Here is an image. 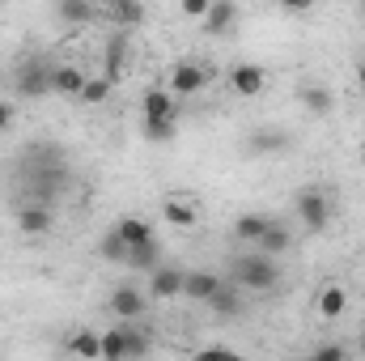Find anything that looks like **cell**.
I'll return each mask as SVG.
<instances>
[{
    "label": "cell",
    "mask_w": 365,
    "mask_h": 361,
    "mask_svg": "<svg viewBox=\"0 0 365 361\" xmlns=\"http://www.w3.org/2000/svg\"><path fill=\"white\" fill-rule=\"evenodd\" d=\"M158 255H162V247H158V238H149V243H140V247H128V268H140V272H153L158 268Z\"/></svg>",
    "instance_id": "44dd1931"
},
{
    "label": "cell",
    "mask_w": 365,
    "mask_h": 361,
    "mask_svg": "<svg viewBox=\"0 0 365 361\" xmlns=\"http://www.w3.org/2000/svg\"><path fill=\"white\" fill-rule=\"evenodd\" d=\"M344 357H349L344 345H319V349H314V361H344Z\"/></svg>",
    "instance_id": "4dcf8cb0"
},
{
    "label": "cell",
    "mask_w": 365,
    "mask_h": 361,
    "mask_svg": "<svg viewBox=\"0 0 365 361\" xmlns=\"http://www.w3.org/2000/svg\"><path fill=\"white\" fill-rule=\"evenodd\" d=\"M68 353H73V357H102V336H93V332H77V336L68 340Z\"/></svg>",
    "instance_id": "83f0119b"
},
{
    "label": "cell",
    "mask_w": 365,
    "mask_h": 361,
    "mask_svg": "<svg viewBox=\"0 0 365 361\" xmlns=\"http://www.w3.org/2000/svg\"><path fill=\"white\" fill-rule=\"evenodd\" d=\"M175 119H179V115H166V119H145V141H158V145H162V141H170V136H175Z\"/></svg>",
    "instance_id": "f1b7e54d"
},
{
    "label": "cell",
    "mask_w": 365,
    "mask_h": 361,
    "mask_svg": "<svg viewBox=\"0 0 365 361\" xmlns=\"http://www.w3.org/2000/svg\"><path fill=\"white\" fill-rule=\"evenodd\" d=\"M145 310H149V298H145V289H136V285H119V289L110 293V315H115V319H128V323H136Z\"/></svg>",
    "instance_id": "5b68a950"
},
{
    "label": "cell",
    "mask_w": 365,
    "mask_h": 361,
    "mask_svg": "<svg viewBox=\"0 0 365 361\" xmlns=\"http://www.w3.org/2000/svg\"><path fill=\"white\" fill-rule=\"evenodd\" d=\"M51 225H56V217H51V208L47 204H26V208H17V230L21 234H30V238H38V234H51Z\"/></svg>",
    "instance_id": "52a82bcc"
},
{
    "label": "cell",
    "mask_w": 365,
    "mask_h": 361,
    "mask_svg": "<svg viewBox=\"0 0 365 361\" xmlns=\"http://www.w3.org/2000/svg\"><path fill=\"white\" fill-rule=\"evenodd\" d=\"M297 102H302L310 115H331L336 93L327 90V86H302V90H297Z\"/></svg>",
    "instance_id": "9a60e30c"
},
{
    "label": "cell",
    "mask_w": 365,
    "mask_h": 361,
    "mask_svg": "<svg viewBox=\"0 0 365 361\" xmlns=\"http://www.w3.org/2000/svg\"><path fill=\"white\" fill-rule=\"evenodd\" d=\"M280 4H284V9H293V13H306V9H314L319 0H280Z\"/></svg>",
    "instance_id": "836d02e7"
},
{
    "label": "cell",
    "mask_w": 365,
    "mask_h": 361,
    "mask_svg": "<svg viewBox=\"0 0 365 361\" xmlns=\"http://www.w3.org/2000/svg\"><path fill=\"white\" fill-rule=\"evenodd\" d=\"M115 230L123 234V243H128V247H140V243H149V238H153V225H149L145 217H123Z\"/></svg>",
    "instance_id": "7402d4cb"
},
{
    "label": "cell",
    "mask_w": 365,
    "mask_h": 361,
    "mask_svg": "<svg viewBox=\"0 0 365 361\" xmlns=\"http://www.w3.org/2000/svg\"><path fill=\"white\" fill-rule=\"evenodd\" d=\"M81 86H86V73H81V68H68V64L51 68V93H60V98H81Z\"/></svg>",
    "instance_id": "5bb4252c"
},
{
    "label": "cell",
    "mask_w": 365,
    "mask_h": 361,
    "mask_svg": "<svg viewBox=\"0 0 365 361\" xmlns=\"http://www.w3.org/2000/svg\"><path fill=\"white\" fill-rule=\"evenodd\" d=\"M102 64H106V77L119 81V73H123V64H128V43H123V39H110L106 51H102Z\"/></svg>",
    "instance_id": "cb8c5ba5"
},
{
    "label": "cell",
    "mask_w": 365,
    "mask_h": 361,
    "mask_svg": "<svg viewBox=\"0 0 365 361\" xmlns=\"http://www.w3.org/2000/svg\"><path fill=\"white\" fill-rule=\"evenodd\" d=\"M140 115H145V119H166V115H179L170 86H166V90H149V93H145V98H140Z\"/></svg>",
    "instance_id": "8fae6325"
},
{
    "label": "cell",
    "mask_w": 365,
    "mask_h": 361,
    "mask_svg": "<svg viewBox=\"0 0 365 361\" xmlns=\"http://www.w3.org/2000/svg\"><path fill=\"white\" fill-rule=\"evenodd\" d=\"M128 332V357H145L149 353V332L145 327H123Z\"/></svg>",
    "instance_id": "f546056e"
},
{
    "label": "cell",
    "mask_w": 365,
    "mask_h": 361,
    "mask_svg": "<svg viewBox=\"0 0 365 361\" xmlns=\"http://www.w3.org/2000/svg\"><path fill=\"white\" fill-rule=\"evenodd\" d=\"M179 293H182V268L158 264V268L149 272V298H158V302H170V298H179Z\"/></svg>",
    "instance_id": "8992f818"
},
{
    "label": "cell",
    "mask_w": 365,
    "mask_h": 361,
    "mask_svg": "<svg viewBox=\"0 0 365 361\" xmlns=\"http://www.w3.org/2000/svg\"><path fill=\"white\" fill-rule=\"evenodd\" d=\"M56 17L64 26H90L93 21V0H56Z\"/></svg>",
    "instance_id": "2e32d148"
},
{
    "label": "cell",
    "mask_w": 365,
    "mask_h": 361,
    "mask_svg": "<svg viewBox=\"0 0 365 361\" xmlns=\"http://www.w3.org/2000/svg\"><path fill=\"white\" fill-rule=\"evenodd\" d=\"M51 68L56 64H47L43 56H26L21 64H17V73H13V90L17 98H43V93H51Z\"/></svg>",
    "instance_id": "7a4b0ae2"
},
{
    "label": "cell",
    "mask_w": 365,
    "mask_h": 361,
    "mask_svg": "<svg viewBox=\"0 0 365 361\" xmlns=\"http://www.w3.org/2000/svg\"><path fill=\"white\" fill-rule=\"evenodd\" d=\"M357 353H361V357H365V332H361V340H357Z\"/></svg>",
    "instance_id": "e575fe53"
},
{
    "label": "cell",
    "mask_w": 365,
    "mask_h": 361,
    "mask_svg": "<svg viewBox=\"0 0 365 361\" xmlns=\"http://www.w3.org/2000/svg\"><path fill=\"white\" fill-rule=\"evenodd\" d=\"M280 149H289V132H280V128H264V132L251 136V153L255 158H272Z\"/></svg>",
    "instance_id": "ac0fdd59"
},
{
    "label": "cell",
    "mask_w": 365,
    "mask_h": 361,
    "mask_svg": "<svg viewBox=\"0 0 365 361\" xmlns=\"http://www.w3.org/2000/svg\"><path fill=\"white\" fill-rule=\"evenodd\" d=\"M162 217H166L170 225H179V230H191V225H195V208H191L187 200H179V195H170V200L162 204Z\"/></svg>",
    "instance_id": "603a6c76"
},
{
    "label": "cell",
    "mask_w": 365,
    "mask_h": 361,
    "mask_svg": "<svg viewBox=\"0 0 365 361\" xmlns=\"http://www.w3.org/2000/svg\"><path fill=\"white\" fill-rule=\"evenodd\" d=\"M297 217H302V225H306L310 234L327 230V221H331V204H327V195H323L319 187H302V191H297Z\"/></svg>",
    "instance_id": "3957f363"
},
{
    "label": "cell",
    "mask_w": 365,
    "mask_h": 361,
    "mask_svg": "<svg viewBox=\"0 0 365 361\" xmlns=\"http://www.w3.org/2000/svg\"><path fill=\"white\" fill-rule=\"evenodd\" d=\"M361 81H365V60H361Z\"/></svg>",
    "instance_id": "8d00e7d4"
},
{
    "label": "cell",
    "mask_w": 365,
    "mask_h": 361,
    "mask_svg": "<svg viewBox=\"0 0 365 361\" xmlns=\"http://www.w3.org/2000/svg\"><path fill=\"white\" fill-rule=\"evenodd\" d=\"M217 272H182V298H191V302H208L212 298V289H217Z\"/></svg>",
    "instance_id": "7c38bea8"
},
{
    "label": "cell",
    "mask_w": 365,
    "mask_h": 361,
    "mask_svg": "<svg viewBox=\"0 0 365 361\" xmlns=\"http://www.w3.org/2000/svg\"><path fill=\"white\" fill-rule=\"evenodd\" d=\"M110 90H115V81L102 73V77H86V86H81V102L86 106H102L106 98H110Z\"/></svg>",
    "instance_id": "d4e9b609"
},
{
    "label": "cell",
    "mask_w": 365,
    "mask_h": 361,
    "mask_svg": "<svg viewBox=\"0 0 365 361\" xmlns=\"http://www.w3.org/2000/svg\"><path fill=\"white\" fill-rule=\"evenodd\" d=\"M255 247H259V251H264V255H284V251H289V247H293V234H289V230H284V225H280V221H272V225H268V230H264V238H259V243H255Z\"/></svg>",
    "instance_id": "ffe728a7"
},
{
    "label": "cell",
    "mask_w": 365,
    "mask_h": 361,
    "mask_svg": "<svg viewBox=\"0 0 365 361\" xmlns=\"http://www.w3.org/2000/svg\"><path fill=\"white\" fill-rule=\"evenodd\" d=\"M208 4H212V0H182V17H195V21H204Z\"/></svg>",
    "instance_id": "1f68e13d"
},
{
    "label": "cell",
    "mask_w": 365,
    "mask_h": 361,
    "mask_svg": "<svg viewBox=\"0 0 365 361\" xmlns=\"http://www.w3.org/2000/svg\"><path fill=\"white\" fill-rule=\"evenodd\" d=\"M314 306H319L323 319H340V315L349 310V293H344L340 285H327V289H319V302H314Z\"/></svg>",
    "instance_id": "d6986e66"
},
{
    "label": "cell",
    "mask_w": 365,
    "mask_h": 361,
    "mask_svg": "<svg viewBox=\"0 0 365 361\" xmlns=\"http://www.w3.org/2000/svg\"><path fill=\"white\" fill-rule=\"evenodd\" d=\"M208 86V73L200 68V64H179L175 73H170V93L175 98H191V93H200Z\"/></svg>",
    "instance_id": "ba28073f"
},
{
    "label": "cell",
    "mask_w": 365,
    "mask_h": 361,
    "mask_svg": "<svg viewBox=\"0 0 365 361\" xmlns=\"http://www.w3.org/2000/svg\"><path fill=\"white\" fill-rule=\"evenodd\" d=\"M361 4H365V0H361Z\"/></svg>",
    "instance_id": "74e56055"
},
{
    "label": "cell",
    "mask_w": 365,
    "mask_h": 361,
    "mask_svg": "<svg viewBox=\"0 0 365 361\" xmlns=\"http://www.w3.org/2000/svg\"><path fill=\"white\" fill-rule=\"evenodd\" d=\"M106 17H110L119 30H132V26L145 21V4H140V0H110V4H106Z\"/></svg>",
    "instance_id": "4fadbf2b"
},
{
    "label": "cell",
    "mask_w": 365,
    "mask_h": 361,
    "mask_svg": "<svg viewBox=\"0 0 365 361\" xmlns=\"http://www.w3.org/2000/svg\"><path fill=\"white\" fill-rule=\"evenodd\" d=\"M98 251H102V260H110V264H123V260H128V243H123V234H119L115 225H110V230L102 234Z\"/></svg>",
    "instance_id": "484cf974"
},
{
    "label": "cell",
    "mask_w": 365,
    "mask_h": 361,
    "mask_svg": "<svg viewBox=\"0 0 365 361\" xmlns=\"http://www.w3.org/2000/svg\"><path fill=\"white\" fill-rule=\"evenodd\" d=\"M234 21H238V4L234 0H212L208 13H204V30L208 34H225Z\"/></svg>",
    "instance_id": "30bf717a"
},
{
    "label": "cell",
    "mask_w": 365,
    "mask_h": 361,
    "mask_svg": "<svg viewBox=\"0 0 365 361\" xmlns=\"http://www.w3.org/2000/svg\"><path fill=\"white\" fill-rule=\"evenodd\" d=\"M208 306H212V315H221V319H238L242 306H247V289H242L238 280H217Z\"/></svg>",
    "instance_id": "277c9868"
},
{
    "label": "cell",
    "mask_w": 365,
    "mask_h": 361,
    "mask_svg": "<svg viewBox=\"0 0 365 361\" xmlns=\"http://www.w3.org/2000/svg\"><path fill=\"white\" fill-rule=\"evenodd\" d=\"M361 162H365V141H361Z\"/></svg>",
    "instance_id": "d590c367"
},
{
    "label": "cell",
    "mask_w": 365,
    "mask_h": 361,
    "mask_svg": "<svg viewBox=\"0 0 365 361\" xmlns=\"http://www.w3.org/2000/svg\"><path fill=\"white\" fill-rule=\"evenodd\" d=\"M230 280H238L247 293H268L276 280H280L276 255H264V251H255V255H234V264H230Z\"/></svg>",
    "instance_id": "6da1fadb"
},
{
    "label": "cell",
    "mask_w": 365,
    "mask_h": 361,
    "mask_svg": "<svg viewBox=\"0 0 365 361\" xmlns=\"http://www.w3.org/2000/svg\"><path fill=\"white\" fill-rule=\"evenodd\" d=\"M128 357V332L123 327H110L102 336V361H123Z\"/></svg>",
    "instance_id": "4316f807"
},
{
    "label": "cell",
    "mask_w": 365,
    "mask_h": 361,
    "mask_svg": "<svg viewBox=\"0 0 365 361\" xmlns=\"http://www.w3.org/2000/svg\"><path fill=\"white\" fill-rule=\"evenodd\" d=\"M4 128H13V102L0 98V132H4Z\"/></svg>",
    "instance_id": "d6a6232c"
},
{
    "label": "cell",
    "mask_w": 365,
    "mask_h": 361,
    "mask_svg": "<svg viewBox=\"0 0 365 361\" xmlns=\"http://www.w3.org/2000/svg\"><path fill=\"white\" fill-rule=\"evenodd\" d=\"M268 225H272V217H264V213H242V217L234 221V238H238V243H259Z\"/></svg>",
    "instance_id": "e0dca14e"
},
{
    "label": "cell",
    "mask_w": 365,
    "mask_h": 361,
    "mask_svg": "<svg viewBox=\"0 0 365 361\" xmlns=\"http://www.w3.org/2000/svg\"><path fill=\"white\" fill-rule=\"evenodd\" d=\"M230 86H234V93H242V98H255V93H264L268 77H264V68H255V64H238V68L230 73Z\"/></svg>",
    "instance_id": "9c48e42d"
}]
</instances>
